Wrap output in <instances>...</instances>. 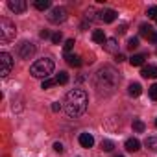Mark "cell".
I'll return each instance as SVG.
<instances>
[{
  "label": "cell",
  "mask_w": 157,
  "mask_h": 157,
  "mask_svg": "<svg viewBox=\"0 0 157 157\" xmlns=\"http://www.w3.org/2000/svg\"><path fill=\"white\" fill-rule=\"evenodd\" d=\"M46 19H48V22H52V24H61V22H65V21L68 19V11H67L63 6H56V8H52V10L48 11Z\"/></svg>",
  "instance_id": "5"
},
{
  "label": "cell",
  "mask_w": 157,
  "mask_h": 157,
  "mask_svg": "<svg viewBox=\"0 0 157 157\" xmlns=\"http://www.w3.org/2000/svg\"><path fill=\"white\" fill-rule=\"evenodd\" d=\"M15 35H17L15 24L10 19L2 17V19H0V41H2V43H10V41L15 39Z\"/></svg>",
  "instance_id": "4"
},
{
  "label": "cell",
  "mask_w": 157,
  "mask_h": 157,
  "mask_svg": "<svg viewBox=\"0 0 157 157\" xmlns=\"http://www.w3.org/2000/svg\"><path fill=\"white\" fill-rule=\"evenodd\" d=\"M115 61H117V63H122V61H126V56H124V54H117V56H115Z\"/></svg>",
  "instance_id": "33"
},
{
  "label": "cell",
  "mask_w": 157,
  "mask_h": 157,
  "mask_svg": "<svg viewBox=\"0 0 157 157\" xmlns=\"http://www.w3.org/2000/svg\"><path fill=\"white\" fill-rule=\"evenodd\" d=\"M117 32H118V33H126V24H122V26H120Z\"/></svg>",
  "instance_id": "35"
},
{
  "label": "cell",
  "mask_w": 157,
  "mask_h": 157,
  "mask_svg": "<svg viewBox=\"0 0 157 157\" xmlns=\"http://www.w3.org/2000/svg\"><path fill=\"white\" fill-rule=\"evenodd\" d=\"M148 94H150L151 100H157V83H153V85L148 89Z\"/></svg>",
  "instance_id": "29"
},
{
  "label": "cell",
  "mask_w": 157,
  "mask_h": 157,
  "mask_svg": "<svg viewBox=\"0 0 157 157\" xmlns=\"http://www.w3.org/2000/svg\"><path fill=\"white\" fill-rule=\"evenodd\" d=\"M94 15H96V11H94V10H87V13H85V17H87V21H94V19H96Z\"/></svg>",
  "instance_id": "30"
},
{
  "label": "cell",
  "mask_w": 157,
  "mask_h": 157,
  "mask_svg": "<svg viewBox=\"0 0 157 157\" xmlns=\"http://www.w3.org/2000/svg\"><path fill=\"white\" fill-rule=\"evenodd\" d=\"M98 15H100V21H104V22H107V24L115 22L117 17H118V13H117L115 10H104V11H100Z\"/></svg>",
  "instance_id": "10"
},
{
  "label": "cell",
  "mask_w": 157,
  "mask_h": 157,
  "mask_svg": "<svg viewBox=\"0 0 157 157\" xmlns=\"http://www.w3.org/2000/svg\"><path fill=\"white\" fill-rule=\"evenodd\" d=\"M0 65H2V68H0V76L6 78L11 72V68H13V57H11V54L0 52Z\"/></svg>",
  "instance_id": "6"
},
{
  "label": "cell",
  "mask_w": 157,
  "mask_h": 157,
  "mask_svg": "<svg viewBox=\"0 0 157 157\" xmlns=\"http://www.w3.org/2000/svg\"><path fill=\"white\" fill-rule=\"evenodd\" d=\"M144 146L150 150V151H157V137H148L144 140Z\"/></svg>",
  "instance_id": "18"
},
{
  "label": "cell",
  "mask_w": 157,
  "mask_h": 157,
  "mask_svg": "<svg viewBox=\"0 0 157 157\" xmlns=\"http://www.w3.org/2000/svg\"><path fill=\"white\" fill-rule=\"evenodd\" d=\"M54 85H57V82H56V80H50V78H48V80H44V82L41 83V89H50V87H54Z\"/></svg>",
  "instance_id": "26"
},
{
  "label": "cell",
  "mask_w": 157,
  "mask_h": 157,
  "mask_svg": "<svg viewBox=\"0 0 157 157\" xmlns=\"http://www.w3.org/2000/svg\"><path fill=\"white\" fill-rule=\"evenodd\" d=\"M35 10H39V11H44V10H48L50 8V0H35Z\"/></svg>",
  "instance_id": "20"
},
{
  "label": "cell",
  "mask_w": 157,
  "mask_h": 157,
  "mask_svg": "<svg viewBox=\"0 0 157 157\" xmlns=\"http://www.w3.org/2000/svg\"><path fill=\"white\" fill-rule=\"evenodd\" d=\"M131 126H133V131H137V133H142V131L146 129V126H144V122H142V120H139V118H135Z\"/></svg>",
  "instance_id": "22"
},
{
  "label": "cell",
  "mask_w": 157,
  "mask_h": 157,
  "mask_svg": "<svg viewBox=\"0 0 157 157\" xmlns=\"http://www.w3.org/2000/svg\"><path fill=\"white\" fill-rule=\"evenodd\" d=\"M100 146H102V150H104V151H113V148H115V142H113V140H109V139H104Z\"/></svg>",
  "instance_id": "23"
},
{
  "label": "cell",
  "mask_w": 157,
  "mask_h": 157,
  "mask_svg": "<svg viewBox=\"0 0 157 157\" xmlns=\"http://www.w3.org/2000/svg\"><path fill=\"white\" fill-rule=\"evenodd\" d=\"M155 128H157V118H155Z\"/></svg>",
  "instance_id": "36"
},
{
  "label": "cell",
  "mask_w": 157,
  "mask_h": 157,
  "mask_svg": "<svg viewBox=\"0 0 157 157\" xmlns=\"http://www.w3.org/2000/svg\"><path fill=\"white\" fill-rule=\"evenodd\" d=\"M139 46V37H131V39H128V48L129 50H135Z\"/></svg>",
  "instance_id": "27"
},
{
  "label": "cell",
  "mask_w": 157,
  "mask_h": 157,
  "mask_svg": "<svg viewBox=\"0 0 157 157\" xmlns=\"http://www.w3.org/2000/svg\"><path fill=\"white\" fill-rule=\"evenodd\" d=\"M140 35L146 39V41H150V43H153V44H157V32L150 26V24H140Z\"/></svg>",
  "instance_id": "8"
},
{
  "label": "cell",
  "mask_w": 157,
  "mask_h": 157,
  "mask_svg": "<svg viewBox=\"0 0 157 157\" xmlns=\"http://www.w3.org/2000/svg\"><path fill=\"white\" fill-rule=\"evenodd\" d=\"M39 35H41V39H48V37H50V33H48L46 30H43V32H41Z\"/></svg>",
  "instance_id": "34"
},
{
  "label": "cell",
  "mask_w": 157,
  "mask_h": 157,
  "mask_svg": "<svg viewBox=\"0 0 157 157\" xmlns=\"http://www.w3.org/2000/svg\"><path fill=\"white\" fill-rule=\"evenodd\" d=\"M56 82H57V85H65V83H68V74H67L65 70H61V72L56 76Z\"/></svg>",
  "instance_id": "21"
},
{
  "label": "cell",
  "mask_w": 157,
  "mask_h": 157,
  "mask_svg": "<svg viewBox=\"0 0 157 157\" xmlns=\"http://www.w3.org/2000/svg\"><path fill=\"white\" fill-rule=\"evenodd\" d=\"M8 8L11 11H15V13H24L26 8H28V4H26V0H10Z\"/></svg>",
  "instance_id": "9"
},
{
  "label": "cell",
  "mask_w": 157,
  "mask_h": 157,
  "mask_svg": "<svg viewBox=\"0 0 157 157\" xmlns=\"http://www.w3.org/2000/svg\"><path fill=\"white\" fill-rule=\"evenodd\" d=\"M118 157H122V155H118Z\"/></svg>",
  "instance_id": "37"
},
{
  "label": "cell",
  "mask_w": 157,
  "mask_h": 157,
  "mask_svg": "<svg viewBox=\"0 0 157 157\" xmlns=\"http://www.w3.org/2000/svg\"><path fill=\"white\" fill-rule=\"evenodd\" d=\"M78 140H80V144H82L83 148H93V146H94V137H93L91 133H82Z\"/></svg>",
  "instance_id": "12"
},
{
  "label": "cell",
  "mask_w": 157,
  "mask_h": 157,
  "mask_svg": "<svg viewBox=\"0 0 157 157\" xmlns=\"http://www.w3.org/2000/svg\"><path fill=\"white\" fill-rule=\"evenodd\" d=\"M54 72V61L50 57H43L39 61H35L32 67H30V74L33 78H41V80H48L50 74Z\"/></svg>",
  "instance_id": "3"
},
{
  "label": "cell",
  "mask_w": 157,
  "mask_h": 157,
  "mask_svg": "<svg viewBox=\"0 0 157 157\" xmlns=\"http://www.w3.org/2000/svg\"><path fill=\"white\" fill-rule=\"evenodd\" d=\"M74 44H76L74 39H67V43H65V46H63V48H65V56H68V52L74 48Z\"/></svg>",
  "instance_id": "24"
},
{
  "label": "cell",
  "mask_w": 157,
  "mask_h": 157,
  "mask_svg": "<svg viewBox=\"0 0 157 157\" xmlns=\"http://www.w3.org/2000/svg\"><path fill=\"white\" fill-rule=\"evenodd\" d=\"M54 150H56L57 153H63V151H65V148H63L61 142H54Z\"/></svg>",
  "instance_id": "31"
},
{
  "label": "cell",
  "mask_w": 157,
  "mask_h": 157,
  "mask_svg": "<svg viewBox=\"0 0 157 157\" xmlns=\"http://www.w3.org/2000/svg\"><path fill=\"white\" fill-rule=\"evenodd\" d=\"M129 63L133 67H140V65H144V56L142 54H135V56L129 57Z\"/></svg>",
  "instance_id": "19"
},
{
  "label": "cell",
  "mask_w": 157,
  "mask_h": 157,
  "mask_svg": "<svg viewBox=\"0 0 157 157\" xmlns=\"http://www.w3.org/2000/svg\"><path fill=\"white\" fill-rule=\"evenodd\" d=\"M118 83H120V76L113 67H102L94 76V87L104 96L113 94L115 89L118 87Z\"/></svg>",
  "instance_id": "2"
},
{
  "label": "cell",
  "mask_w": 157,
  "mask_h": 157,
  "mask_svg": "<svg viewBox=\"0 0 157 157\" xmlns=\"http://www.w3.org/2000/svg\"><path fill=\"white\" fill-rule=\"evenodd\" d=\"M87 105H89V96L83 89H72L67 93L65 96V104H63V109L68 117L72 118H78L82 117L85 111H87Z\"/></svg>",
  "instance_id": "1"
},
{
  "label": "cell",
  "mask_w": 157,
  "mask_h": 157,
  "mask_svg": "<svg viewBox=\"0 0 157 157\" xmlns=\"http://www.w3.org/2000/svg\"><path fill=\"white\" fill-rule=\"evenodd\" d=\"M61 107H63V105H61L59 102H54V104H52V111H54V113H57V111H61Z\"/></svg>",
  "instance_id": "32"
},
{
  "label": "cell",
  "mask_w": 157,
  "mask_h": 157,
  "mask_svg": "<svg viewBox=\"0 0 157 157\" xmlns=\"http://www.w3.org/2000/svg\"><path fill=\"white\" fill-rule=\"evenodd\" d=\"M146 15H148V19H155L157 21V6H150L148 11H146Z\"/></svg>",
  "instance_id": "25"
},
{
  "label": "cell",
  "mask_w": 157,
  "mask_h": 157,
  "mask_svg": "<svg viewBox=\"0 0 157 157\" xmlns=\"http://www.w3.org/2000/svg\"><path fill=\"white\" fill-rule=\"evenodd\" d=\"M61 41H63V33H61V32L52 33V43H54V44H59Z\"/></svg>",
  "instance_id": "28"
},
{
  "label": "cell",
  "mask_w": 157,
  "mask_h": 157,
  "mask_svg": "<svg viewBox=\"0 0 157 157\" xmlns=\"http://www.w3.org/2000/svg\"><path fill=\"white\" fill-rule=\"evenodd\" d=\"M140 93H142L140 83H129V87H128V94H129V96L137 98V96H140Z\"/></svg>",
  "instance_id": "15"
},
{
  "label": "cell",
  "mask_w": 157,
  "mask_h": 157,
  "mask_svg": "<svg viewBox=\"0 0 157 157\" xmlns=\"http://www.w3.org/2000/svg\"><path fill=\"white\" fill-rule=\"evenodd\" d=\"M65 57H67V63H68L70 67H82V63H83L80 56H70V54H68V56H65Z\"/></svg>",
  "instance_id": "17"
},
{
  "label": "cell",
  "mask_w": 157,
  "mask_h": 157,
  "mask_svg": "<svg viewBox=\"0 0 157 157\" xmlns=\"http://www.w3.org/2000/svg\"><path fill=\"white\" fill-rule=\"evenodd\" d=\"M124 146H126V150H128V151H137V150L140 148V140H139V139H135V137H131V139H128V140H126V144H124Z\"/></svg>",
  "instance_id": "14"
},
{
  "label": "cell",
  "mask_w": 157,
  "mask_h": 157,
  "mask_svg": "<svg viewBox=\"0 0 157 157\" xmlns=\"http://www.w3.org/2000/svg\"><path fill=\"white\" fill-rule=\"evenodd\" d=\"M140 76H142V78H157V67H155V65H146V67H142Z\"/></svg>",
  "instance_id": "13"
},
{
  "label": "cell",
  "mask_w": 157,
  "mask_h": 157,
  "mask_svg": "<svg viewBox=\"0 0 157 157\" xmlns=\"http://www.w3.org/2000/svg\"><path fill=\"white\" fill-rule=\"evenodd\" d=\"M93 41H94V43H100V44H104V43L107 41V37H105V32H104V30H94V32H93Z\"/></svg>",
  "instance_id": "16"
},
{
  "label": "cell",
  "mask_w": 157,
  "mask_h": 157,
  "mask_svg": "<svg viewBox=\"0 0 157 157\" xmlns=\"http://www.w3.org/2000/svg\"><path fill=\"white\" fill-rule=\"evenodd\" d=\"M102 46H104V50L109 52V54H120V52H118V43H117V39H113V37L107 39Z\"/></svg>",
  "instance_id": "11"
},
{
  "label": "cell",
  "mask_w": 157,
  "mask_h": 157,
  "mask_svg": "<svg viewBox=\"0 0 157 157\" xmlns=\"http://www.w3.org/2000/svg\"><path fill=\"white\" fill-rule=\"evenodd\" d=\"M35 44L33 43H28V41H24L21 46H19V56L22 57V59H30V57H33V54H35Z\"/></svg>",
  "instance_id": "7"
}]
</instances>
